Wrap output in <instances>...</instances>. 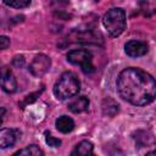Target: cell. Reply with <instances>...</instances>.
<instances>
[{
    "instance_id": "cell-17",
    "label": "cell",
    "mask_w": 156,
    "mask_h": 156,
    "mask_svg": "<svg viewBox=\"0 0 156 156\" xmlns=\"http://www.w3.org/2000/svg\"><path fill=\"white\" fill-rule=\"evenodd\" d=\"M1 122H2V119H1V115H0V126H1Z\"/></svg>"
},
{
    "instance_id": "cell-10",
    "label": "cell",
    "mask_w": 156,
    "mask_h": 156,
    "mask_svg": "<svg viewBox=\"0 0 156 156\" xmlns=\"http://www.w3.org/2000/svg\"><path fill=\"white\" fill-rule=\"evenodd\" d=\"M72 156H95L93 144L88 140H82L73 149Z\"/></svg>"
},
{
    "instance_id": "cell-2",
    "label": "cell",
    "mask_w": 156,
    "mask_h": 156,
    "mask_svg": "<svg viewBox=\"0 0 156 156\" xmlns=\"http://www.w3.org/2000/svg\"><path fill=\"white\" fill-rule=\"evenodd\" d=\"M80 83L76 73L67 71L63 72L54 85V95L58 100H67L76 96L79 93Z\"/></svg>"
},
{
    "instance_id": "cell-6",
    "label": "cell",
    "mask_w": 156,
    "mask_h": 156,
    "mask_svg": "<svg viewBox=\"0 0 156 156\" xmlns=\"http://www.w3.org/2000/svg\"><path fill=\"white\" fill-rule=\"evenodd\" d=\"M50 66H51V60L46 56V55H43V54H39L37 55L33 61L30 62L29 65V71L33 76L35 77H41L43 74H45L49 69H50Z\"/></svg>"
},
{
    "instance_id": "cell-15",
    "label": "cell",
    "mask_w": 156,
    "mask_h": 156,
    "mask_svg": "<svg viewBox=\"0 0 156 156\" xmlns=\"http://www.w3.org/2000/svg\"><path fill=\"white\" fill-rule=\"evenodd\" d=\"M9 45H10V39L5 35H0V51L9 48Z\"/></svg>"
},
{
    "instance_id": "cell-1",
    "label": "cell",
    "mask_w": 156,
    "mask_h": 156,
    "mask_svg": "<svg viewBox=\"0 0 156 156\" xmlns=\"http://www.w3.org/2000/svg\"><path fill=\"white\" fill-rule=\"evenodd\" d=\"M117 90L121 98L134 106L151 104L156 96V82L147 72L128 67L117 78Z\"/></svg>"
},
{
    "instance_id": "cell-7",
    "label": "cell",
    "mask_w": 156,
    "mask_h": 156,
    "mask_svg": "<svg viewBox=\"0 0 156 156\" xmlns=\"http://www.w3.org/2000/svg\"><path fill=\"white\" fill-rule=\"evenodd\" d=\"M21 135V132L18 129L13 128H4L0 130V147L7 149L16 144Z\"/></svg>"
},
{
    "instance_id": "cell-3",
    "label": "cell",
    "mask_w": 156,
    "mask_h": 156,
    "mask_svg": "<svg viewBox=\"0 0 156 156\" xmlns=\"http://www.w3.org/2000/svg\"><path fill=\"white\" fill-rule=\"evenodd\" d=\"M104 27L110 37H118L126 29V12L121 7H112L102 17Z\"/></svg>"
},
{
    "instance_id": "cell-5",
    "label": "cell",
    "mask_w": 156,
    "mask_h": 156,
    "mask_svg": "<svg viewBox=\"0 0 156 156\" xmlns=\"http://www.w3.org/2000/svg\"><path fill=\"white\" fill-rule=\"evenodd\" d=\"M0 88L9 94H12L17 90V82L12 71L7 66L0 67Z\"/></svg>"
},
{
    "instance_id": "cell-9",
    "label": "cell",
    "mask_w": 156,
    "mask_h": 156,
    "mask_svg": "<svg viewBox=\"0 0 156 156\" xmlns=\"http://www.w3.org/2000/svg\"><path fill=\"white\" fill-rule=\"evenodd\" d=\"M89 107V99L87 96H78L68 104V110L73 113H80Z\"/></svg>"
},
{
    "instance_id": "cell-12",
    "label": "cell",
    "mask_w": 156,
    "mask_h": 156,
    "mask_svg": "<svg viewBox=\"0 0 156 156\" xmlns=\"http://www.w3.org/2000/svg\"><path fill=\"white\" fill-rule=\"evenodd\" d=\"M12 156H43V150L38 145H29L24 149L16 151Z\"/></svg>"
},
{
    "instance_id": "cell-13",
    "label": "cell",
    "mask_w": 156,
    "mask_h": 156,
    "mask_svg": "<svg viewBox=\"0 0 156 156\" xmlns=\"http://www.w3.org/2000/svg\"><path fill=\"white\" fill-rule=\"evenodd\" d=\"M4 4L10 7H15V9H24L30 5V1L29 0H16V1H4Z\"/></svg>"
},
{
    "instance_id": "cell-8",
    "label": "cell",
    "mask_w": 156,
    "mask_h": 156,
    "mask_svg": "<svg viewBox=\"0 0 156 156\" xmlns=\"http://www.w3.org/2000/svg\"><path fill=\"white\" fill-rule=\"evenodd\" d=\"M124 50L130 57H140L147 52V44L141 40H129L126 43Z\"/></svg>"
},
{
    "instance_id": "cell-14",
    "label": "cell",
    "mask_w": 156,
    "mask_h": 156,
    "mask_svg": "<svg viewBox=\"0 0 156 156\" xmlns=\"http://www.w3.org/2000/svg\"><path fill=\"white\" fill-rule=\"evenodd\" d=\"M45 140H46V144H48L49 146H52V147H58V146L61 145V140L54 138V136L50 135V134H46Z\"/></svg>"
},
{
    "instance_id": "cell-11",
    "label": "cell",
    "mask_w": 156,
    "mask_h": 156,
    "mask_svg": "<svg viewBox=\"0 0 156 156\" xmlns=\"http://www.w3.org/2000/svg\"><path fill=\"white\" fill-rule=\"evenodd\" d=\"M55 126H56V129L63 134H67V133H71L73 129H74V122L71 117L68 116H61L56 119L55 122Z\"/></svg>"
},
{
    "instance_id": "cell-16",
    "label": "cell",
    "mask_w": 156,
    "mask_h": 156,
    "mask_svg": "<svg viewBox=\"0 0 156 156\" xmlns=\"http://www.w3.org/2000/svg\"><path fill=\"white\" fill-rule=\"evenodd\" d=\"M146 156H155V151H151V152H149Z\"/></svg>"
},
{
    "instance_id": "cell-4",
    "label": "cell",
    "mask_w": 156,
    "mask_h": 156,
    "mask_svg": "<svg viewBox=\"0 0 156 156\" xmlns=\"http://www.w3.org/2000/svg\"><path fill=\"white\" fill-rule=\"evenodd\" d=\"M67 61L72 65L80 66L82 71L85 74L93 73L95 67L93 65V55L90 51L85 49H74L67 54Z\"/></svg>"
}]
</instances>
